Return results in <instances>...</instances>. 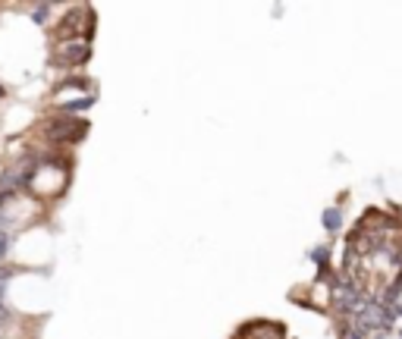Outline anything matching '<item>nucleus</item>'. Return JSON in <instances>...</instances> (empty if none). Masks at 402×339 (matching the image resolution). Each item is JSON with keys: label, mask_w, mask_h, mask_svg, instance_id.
Masks as SVG:
<instances>
[{"label": "nucleus", "mask_w": 402, "mask_h": 339, "mask_svg": "<svg viewBox=\"0 0 402 339\" xmlns=\"http://www.w3.org/2000/svg\"><path fill=\"white\" fill-rule=\"evenodd\" d=\"M88 60V38H60L53 44V63L63 69H79Z\"/></svg>", "instance_id": "1"}]
</instances>
